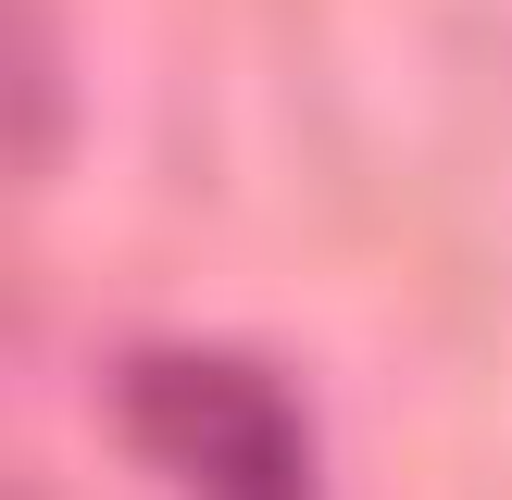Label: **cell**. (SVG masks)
<instances>
[{"mask_svg":"<svg viewBox=\"0 0 512 500\" xmlns=\"http://www.w3.org/2000/svg\"><path fill=\"white\" fill-rule=\"evenodd\" d=\"M125 438L175 463L200 500H313V450L275 375L225 363V350H163L125 375Z\"/></svg>","mask_w":512,"mask_h":500,"instance_id":"6da1fadb","label":"cell"},{"mask_svg":"<svg viewBox=\"0 0 512 500\" xmlns=\"http://www.w3.org/2000/svg\"><path fill=\"white\" fill-rule=\"evenodd\" d=\"M75 138V63L50 0H0V150L13 163H63Z\"/></svg>","mask_w":512,"mask_h":500,"instance_id":"7a4b0ae2","label":"cell"}]
</instances>
